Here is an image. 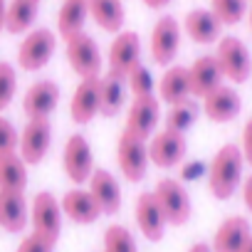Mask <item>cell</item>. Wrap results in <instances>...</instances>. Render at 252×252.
Listing matches in <instances>:
<instances>
[{"instance_id":"cell-1","label":"cell","mask_w":252,"mask_h":252,"mask_svg":"<svg viewBox=\"0 0 252 252\" xmlns=\"http://www.w3.org/2000/svg\"><path fill=\"white\" fill-rule=\"evenodd\" d=\"M242 168H245V156L237 144H225L210 161L208 166V186L210 193L218 200L232 198V193L242 183Z\"/></svg>"},{"instance_id":"cell-2","label":"cell","mask_w":252,"mask_h":252,"mask_svg":"<svg viewBox=\"0 0 252 252\" xmlns=\"http://www.w3.org/2000/svg\"><path fill=\"white\" fill-rule=\"evenodd\" d=\"M116 161H119V171L124 173L126 181L131 183H139L146 178V171H149V141L124 131L119 136V144H116Z\"/></svg>"},{"instance_id":"cell-3","label":"cell","mask_w":252,"mask_h":252,"mask_svg":"<svg viewBox=\"0 0 252 252\" xmlns=\"http://www.w3.org/2000/svg\"><path fill=\"white\" fill-rule=\"evenodd\" d=\"M215 60L222 69V77L230 79L232 84H242L252 74V57H250L247 45L240 37H220Z\"/></svg>"},{"instance_id":"cell-4","label":"cell","mask_w":252,"mask_h":252,"mask_svg":"<svg viewBox=\"0 0 252 252\" xmlns=\"http://www.w3.org/2000/svg\"><path fill=\"white\" fill-rule=\"evenodd\" d=\"M154 195H156V200H158V205H161L168 225L181 227V225H186L190 220L193 203H190V195H188V190L183 188L181 181H176V178H161L156 183V188H154Z\"/></svg>"},{"instance_id":"cell-5","label":"cell","mask_w":252,"mask_h":252,"mask_svg":"<svg viewBox=\"0 0 252 252\" xmlns=\"http://www.w3.org/2000/svg\"><path fill=\"white\" fill-rule=\"evenodd\" d=\"M64 42H67V50H64L67 62L74 69V74H79V79L101 77L104 60H101V50H99V45L92 35L79 32V35H74V37H69Z\"/></svg>"},{"instance_id":"cell-6","label":"cell","mask_w":252,"mask_h":252,"mask_svg":"<svg viewBox=\"0 0 252 252\" xmlns=\"http://www.w3.org/2000/svg\"><path fill=\"white\" fill-rule=\"evenodd\" d=\"M57 47V37L47 28H37L25 35V40L18 47V64L25 72H40L42 67L50 64L52 55Z\"/></svg>"},{"instance_id":"cell-7","label":"cell","mask_w":252,"mask_h":252,"mask_svg":"<svg viewBox=\"0 0 252 252\" xmlns=\"http://www.w3.org/2000/svg\"><path fill=\"white\" fill-rule=\"evenodd\" d=\"M52 146V121L50 119H28L25 129L20 131L18 154L28 166H37L45 161Z\"/></svg>"},{"instance_id":"cell-8","label":"cell","mask_w":252,"mask_h":252,"mask_svg":"<svg viewBox=\"0 0 252 252\" xmlns=\"http://www.w3.org/2000/svg\"><path fill=\"white\" fill-rule=\"evenodd\" d=\"M62 168L74 186H82L94 173V154L82 134H72L62 151Z\"/></svg>"},{"instance_id":"cell-9","label":"cell","mask_w":252,"mask_h":252,"mask_svg":"<svg viewBox=\"0 0 252 252\" xmlns=\"http://www.w3.org/2000/svg\"><path fill=\"white\" fill-rule=\"evenodd\" d=\"M151 60L161 67H168L173 64L178 50H181V25L173 15H163L154 30H151Z\"/></svg>"},{"instance_id":"cell-10","label":"cell","mask_w":252,"mask_h":252,"mask_svg":"<svg viewBox=\"0 0 252 252\" xmlns=\"http://www.w3.org/2000/svg\"><path fill=\"white\" fill-rule=\"evenodd\" d=\"M62 205H60V200L52 195V193H47V190H42V193H37L35 195V200H32V205H30V222H32V232H37V235H45V237H50V240H60V232H62Z\"/></svg>"},{"instance_id":"cell-11","label":"cell","mask_w":252,"mask_h":252,"mask_svg":"<svg viewBox=\"0 0 252 252\" xmlns=\"http://www.w3.org/2000/svg\"><path fill=\"white\" fill-rule=\"evenodd\" d=\"M161 121V101L156 96H144V99H134L126 114V126L124 131H129L144 141H149Z\"/></svg>"},{"instance_id":"cell-12","label":"cell","mask_w":252,"mask_h":252,"mask_svg":"<svg viewBox=\"0 0 252 252\" xmlns=\"http://www.w3.org/2000/svg\"><path fill=\"white\" fill-rule=\"evenodd\" d=\"M136 64H141V37L131 30H121L109 45V72L126 77Z\"/></svg>"},{"instance_id":"cell-13","label":"cell","mask_w":252,"mask_h":252,"mask_svg":"<svg viewBox=\"0 0 252 252\" xmlns=\"http://www.w3.org/2000/svg\"><path fill=\"white\" fill-rule=\"evenodd\" d=\"M188 151V141L183 134H173V131H156L149 139V158L154 166L158 168H173L186 158Z\"/></svg>"},{"instance_id":"cell-14","label":"cell","mask_w":252,"mask_h":252,"mask_svg":"<svg viewBox=\"0 0 252 252\" xmlns=\"http://www.w3.org/2000/svg\"><path fill=\"white\" fill-rule=\"evenodd\" d=\"M60 104V87L52 79H40L28 87L23 96V111L28 119H50V114Z\"/></svg>"},{"instance_id":"cell-15","label":"cell","mask_w":252,"mask_h":252,"mask_svg":"<svg viewBox=\"0 0 252 252\" xmlns=\"http://www.w3.org/2000/svg\"><path fill=\"white\" fill-rule=\"evenodd\" d=\"M203 114L215 121V124H227L232 119L240 116L242 111V99L240 94L232 89V87H218L215 92H210L208 96H203V104H200Z\"/></svg>"},{"instance_id":"cell-16","label":"cell","mask_w":252,"mask_h":252,"mask_svg":"<svg viewBox=\"0 0 252 252\" xmlns=\"http://www.w3.org/2000/svg\"><path fill=\"white\" fill-rule=\"evenodd\" d=\"M99 79L101 77H92V79H82L72 94V101H69V116L74 124L84 126L89 124L96 114H99V106H101V99H99Z\"/></svg>"},{"instance_id":"cell-17","label":"cell","mask_w":252,"mask_h":252,"mask_svg":"<svg viewBox=\"0 0 252 252\" xmlns=\"http://www.w3.org/2000/svg\"><path fill=\"white\" fill-rule=\"evenodd\" d=\"M89 183V193L96 200L101 215H116L121 210V186L106 168H94Z\"/></svg>"},{"instance_id":"cell-18","label":"cell","mask_w":252,"mask_h":252,"mask_svg":"<svg viewBox=\"0 0 252 252\" xmlns=\"http://www.w3.org/2000/svg\"><path fill=\"white\" fill-rule=\"evenodd\" d=\"M136 225L144 232V237L151 240V242H158L163 237V232L168 227V220H166L154 190L139 195V200H136Z\"/></svg>"},{"instance_id":"cell-19","label":"cell","mask_w":252,"mask_h":252,"mask_svg":"<svg viewBox=\"0 0 252 252\" xmlns=\"http://www.w3.org/2000/svg\"><path fill=\"white\" fill-rule=\"evenodd\" d=\"M188 77H190V94L203 99L210 92H215L218 87H222V69L215 60V55H205L198 57L190 67H188Z\"/></svg>"},{"instance_id":"cell-20","label":"cell","mask_w":252,"mask_h":252,"mask_svg":"<svg viewBox=\"0 0 252 252\" xmlns=\"http://www.w3.org/2000/svg\"><path fill=\"white\" fill-rule=\"evenodd\" d=\"M250 237H252L250 220L242 215H232L215 230L210 247H213V252H240Z\"/></svg>"},{"instance_id":"cell-21","label":"cell","mask_w":252,"mask_h":252,"mask_svg":"<svg viewBox=\"0 0 252 252\" xmlns=\"http://www.w3.org/2000/svg\"><path fill=\"white\" fill-rule=\"evenodd\" d=\"M30 222V205L25 193L0 190V227L8 232H23Z\"/></svg>"},{"instance_id":"cell-22","label":"cell","mask_w":252,"mask_h":252,"mask_svg":"<svg viewBox=\"0 0 252 252\" xmlns=\"http://www.w3.org/2000/svg\"><path fill=\"white\" fill-rule=\"evenodd\" d=\"M60 205H62V213H64L72 222H77V225H92V222H96V220L101 218V210H99L96 200H94L92 193L84 190V188H72V190H67L64 198L60 200Z\"/></svg>"},{"instance_id":"cell-23","label":"cell","mask_w":252,"mask_h":252,"mask_svg":"<svg viewBox=\"0 0 252 252\" xmlns=\"http://www.w3.org/2000/svg\"><path fill=\"white\" fill-rule=\"evenodd\" d=\"M183 30L186 35L198 42V45H213L220 40L222 35V23L213 15V10H205V8H195L186 15V23H183Z\"/></svg>"},{"instance_id":"cell-24","label":"cell","mask_w":252,"mask_h":252,"mask_svg":"<svg viewBox=\"0 0 252 252\" xmlns=\"http://www.w3.org/2000/svg\"><path fill=\"white\" fill-rule=\"evenodd\" d=\"M158 96L163 104L173 106V104H181L186 99H190V77H188V67H181V64H173L163 72L161 82H158ZM195 99V96H193Z\"/></svg>"},{"instance_id":"cell-25","label":"cell","mask_w":252,"mask_h":252,"mask_svg":"<svg viewBox=\"0 0 252 252\" xmlns=\"http://www.w3.org/2000/svg\"><path fill=\"white\" fill-rule=\"evenodd\" d=\"M89 3V18L111 35H119L126 23V10L121 5V0H87Z\"/></svg>"},{"instance_id":"cell-26","label":"cell","mask_w":252,"mask_h":252,"mask_svg":"<svg viewBox=\"0 0 252 252\" xmlns=\"http://www.w3.org/2000/svg\"><path fill=\"white\" fill-rule=\"evenodd\" d=\"M99 99H101L99 114L101 116H116L124 109V101H126V77H119L114 72L104 74L99 79Z\"/></svg>"},{"instance_id":"cell-27","label":"cell","mask_w":252,"mask_h":252,"mask_svg":"<svg viewBox=\"0 0 252 252\" xmlns=\"http://www.w3.org/2000/svg\"><path fill=\"white\" fill-rule=\"evenodd\" d=\"M89 18V3L87 0H64L60 15H57V32L69 40L79 32H84V23Z\"/></svg>"},{"instance_id":"cell-28","label":"cell","mask_w":252,"mask_h":252,"mask_svg":"<svg viewBox=\"0 0 252 252\" xmlns=\"http://www.w3.org/2000/svg\"><path fill=\"white\" fill-rule=\"evenodd\" d=\"M40 13V0H10L8 13H5V30L10 35L28 32Z\"/></svg>"},{"instance_id":"cell-29","label":"cell","mask_w":252,"mask_h":252,"mask_svg":"<svg viewBox=\"0 0 252 252\" xmlns=\"http://www.w3.org/2000/svg\"><path fill=\"white\" fill-rule=\"evenodd\" d=\"M25 188H28V163L23 161V156L18 151L0 156V190L25 193Z\"/></svg>"},{"instance_id":"cell-30","label":"cell","mask_w":252,"mask_h":252,"mask_svg":"<svg viewBox=\"0 0 252 252\" xmlns=\"http://www.w3.org/2000/svg\"><path fill=\"white\" fill-rule=\"evenodd\" d=\"M200 116V106L190 99L181 101V104H173L168 109V114L163 116V124H166V131H173V134H186L190 126L198 121Z\"/></svg>"},{"instance_id":"cell-31","label":"cell","mask_w":252,"mask_h":252,"mask_svg":"<svg viewBox=\"0 0 252 252\" xmlns=\"http://www.w3.org/2000/svg\"><path fill=\"white\" fill-rule=\"evenodd\" d=\"M104 252H139V245L129 232V227L109 225L104 230Z\"/></svg>"},{"instance_id":"cell-32","label":"cell","mask_w":252,"mask_h":252,"mask_svg":"<svg viewBox=\"0 0 252 252\" xmlns=\"http://www.w3.org/2000/svg\"><path fill=\"white\" fill-rule=\"evenodd\" d=\"M210 10L222 25H237L247 15V0H210Z\"/></svg>"},{"instance_id":"cell-33","label":"cell","mask_w":252,"mask_h":252,"mask_svg":"<svg viewBox=\"0 0 252 252\" xmlns=\"http://www.w3.org/2000/svg\"><path fill=\"white\" fill-rule=\"evenodd\" d=\"M126 87L131 89L134 99H144V96H154L156 82H154L151 72L144 64H136L129 74H126Z\"/></svg>"},{"instance_id":"cell-34","label":"cell","mask_w":252,"mask_h":252,"mask_svg":"<svg viewBox=\"0 0 252 252\" xmlns=\"http://www.w3.org/2000/svg\"><path fill=\"white\" fill-rule=\"evenodd\" d=\"M18 92V74L10 62H0V111H5L13 104Z\"/></svg>"},{"instance_id":"cell-35","label":"cell","mask_w":252,"mask_h":252,"mask_svg":"<svg viewBox=\"0 0 252 252\" xmlns=\"http://www.w3.org/2000/svg\"><path fill=\"white\" fill-rule=\"evenodd\" d=\"M18 144H20L18 129H15V126H13L5 116H0V156L15 154V151H18Z\"/></svg>"},{"instance_id":"cell-36","label":"cell","mask_w":252,"mask_h":252,"mask_svg":"<svg viewBox=\"0 0 252 252\" xmlns=\"http://www.w3.org/2000/svg\"><path fill=\"white\" fill-rule=\"evenodd\" d=\"M55 240L45 237V235H37V232H30L28 237H23V242L18 245L15 252H55Z\"/></svg>"},{"instance_id":"cell-37","label":"cell","mask_w":252,"mask_h":252,"mask_svg":"<svg viewBox=\"0 0 252 252\" xmlns=\"http://www.w3.org/2000/svg\"><path fill=\"white\" fill-rule=\"evenodd\" d=\"M240 149H242L245 163H250V166H252V116L247 119L245 129H242V144H240Z\"/></svg>"},{"instance_id":"cell-38","label":"cell","mask_w":252,"mask_h":252,"mask_svg":"<svg viewBox=\"0 0 252 252\" xmlns=\"http://www.w3.org/2000/svg\"><path fill=\"white\" fill-rule=\"evenodd\" d=\"M203 163L200 161H195V163H188L186 168H183V181H195V178H200V173H203Z\"/></svg>"},{"instance_id":"cell-39","label":"cell","mask_w":252,"mask_h":252,"mask_svg":"<svg viewBox=\"0 0 252 252\" xmlns=\"http://www.w3.org/2000/svg\"><path fill=\"white\" fill-rule=\"evenodd\" d=\"M242 200H245V208L252 213V176L245 178V183H242Z\"/></svg>"},{"instance_id":"cell-40","label":"cell","mask_w":252,"mask_h":252,"mask_svg":"<svg viewBox=\"0 0 252 252\" xmlns=\"http://www.w3.org/2000/svg\"><path fill=\"white\" fill-rule=\"evenodd\" d=\"M144 5L151 10H163L166 5H171V0H144Z\"/></svg>"},{"instance_id":"cell-41","label":"cell","mask_w":252,"mask_h":252,"mask_svg":"<svg viewBox=\"0 0 252 252\" xmlns=\"http://www.w3.org/2000/svg\"><path fill=\"white\" fill-rule=\"evenodd\" d=\"M5 13H8V3H5V0H0V32L5 30Z\"/></svg>"},{"instance_id":"cell-42","label":"cell","mask_w":252,"mask_h":252,"mask_svg":"<svg viewBox=\"0 0 252 252\" xmlns=\"http://www.w3.org/2000/svg\"><path fill=\"white\" fill-rule=\"evenodd\" d=\"M188 252H213V247H210L208 242H195V245H193Z\"/></svg>"},{"instance_id":"cell-43","label":"cell","mask_w":252,"mask_h":252,"mask_svg":"<svg viewBox=\"0 0 252 252\" xmlns=\"http://www.w3.org/2000/svg\"><path fill=\"white\" fill-rule=\"evenodd\" d=\"M240 252H252V237H250V240H247V242H245V247H242V250H240Z\"/></svg>"},{"instance_id":"cell-44","label":"cell","mask_w":252,"mask_h":252,"mask_svg":"<svg viewBox=\"0 0 252 252\" xmlns=\"http://www.w3.org/2000/svg\"><path fill=\"white\" fill-rule=\"evenodd\" d=\"M250 30H252V10H250Z\"/></svg>"}]
</instances>
